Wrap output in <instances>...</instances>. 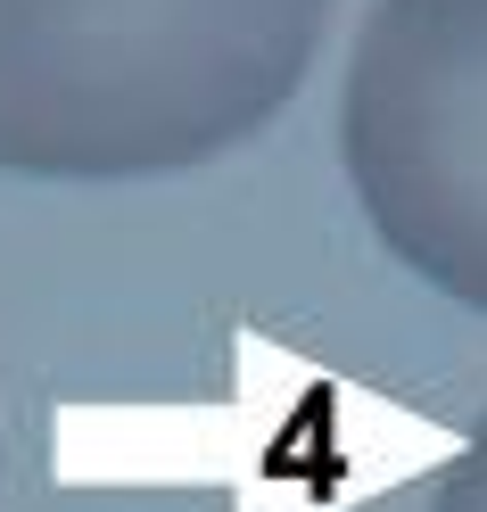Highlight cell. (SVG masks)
I'll return each mask as SVG.
<instances>
[{"label": "cell", "mask_w": 487, "mask_h": 512, "mask_svg": "<svg viewBox=\"0 0 487 512\" xmlns=\"http://www.w3.org/2000/svg\"><path fill=\"white\" fill-rule=\"evenodd\" d=\"M339 166L380 248L487 314V0H372L339 83Z\"/></svg>", "instance_id": "7a4b0ae2"}, {"label": "cell", "mask_w": 487, "mask_h": 512, "mask_svg": "<svg viewBox=\"0 0 487 512\" xmlns=\"http://www.w3.org/2000/svg\"><path fill=\"white\" fill-rule=\"evenodd\" d=\"M339 0H0V174L149 182L298 100Z\"/></svg>", "instance_id": "6da1fadb"}, {"label": "cell", "mask_w": 487, "mask_h": 512, "mask_svg": "<svg viewBox=\"0 0 487 512\" xmlns=\"http://www.w3.org/2000/svg\"><path fill=\"white\" fill-rule=\"evenodd\" d=\"M430 512H487V413L471 422L463 455L446 463V479H438V504H430Z\"/></svg>", "instance_id": "3957f363"}]
</instances>
